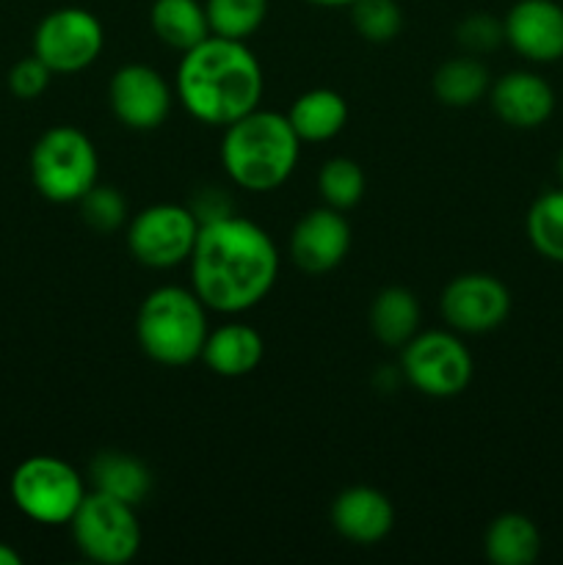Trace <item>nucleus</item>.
<instances>
[{"mask_svg": "<svg viewBox=\"0 0 563 565\" xmlns=\"http://www.w3.org/2000/svg\"><path fill=\"white\" fill-rule=\"evenodd\" d=\"M331 527L351 544L373 546L395 527V508L384 491L373 486H351L331 502Z\"/></svg>", "mask_w": 563, "mask_h": 565, "instance_id": "obj_16", "label": "nucleus"}, {"mask_svg": "<svg viewBox=\"0 0 563 565\" xmlns=\"http://www.w3.org/2000/svg\"><path fill=\"white\" fill-rule=\"evenodd\" d=\"M557 177H561V182H563V152H561V158H557Z\"/></svg>", "mask_w": 563, "mask_h": 565, "instance_id": "obj_34", "label": "nucleus"}, {"mask_svg": "<svg viewBox=\"0 0 563 565\" xmlns=\"http://www.w3.org/2000/svg\"><path fill=\"white\" fill-rule=\"evenodd\" d=\"M287 121L307 143H323L340 136L348 125V103L334 88H309L293 99Z\"/></svg>", "mask_w": 563, "mask_h": 565, "instance_id": "obj_18", "label": "nucleus"}, {"mask_svg": "<svg viewBox=\"0 0 563 565\" xmlns=\"http://www.w3.org/2000/svg\"><path fill=\"white\" fill-rule=\"evenodd\" d=\"M401 373L419 395L456 397L469 386L475 373L472 353L453 329L423 331L403 345Z\"/></svg>", "mask_w": 563, "mask_h": 565, "instance_id": "obj_8", "label": "nucleus"}, {"mask_svg": "<svg viewBox=\"0 0 563 565\" xmlns=\"http://www.w3.org/2000/svg\"><path fill=\"white\" fill-rule=\"evenodd\" d=\"M265 356V340L254 326L224 323L210 331L202 348V362L221 379H243L254 373Z\"/></svg>", "mask_w": 563, "mask_h": 565, "instance_id": "obj_17", "label": "nucleus"}, {"mask_svg": "<svg viewBox=\"0 0 563 565\" xmlns=\"http://www.w3.org/2000/svg\"><path fill=\"white\" fill-rule=\"evenodd\" d=\"M491 88V75L478 58H447L434 72V94L447 108H469L486 97Z\"/></svg>", "mask_w": 563, "mask_h": 565, "instance_id": "obj_23", "label": "nucleus"}, {"mask_svg": "<svg viewBox=\"0 0 563 565\" xmlns=\"http://www.w3.org/2000/svg\"><path fill=\"white\" fill-rule=\"evenodd\" d=\"M99 177V154L92 138L72 125L50 127L31 149L33 188L47 202L77 204Z\"/></svg>", "mask_w": 563, "mask_h": 565, "instance_id": "obj_5", "label": "nucleus"}, {"mask_svg": "<svg viewBox=\"0 0 563 565\" xmlns=\"http://www.w3.org/2000/svg\"><path fill=\"white\" fill-rule=\"evenodd\" d=\"M77 204H81V218L103 235L116 232L127 221V199L114 185H99L97 182Z\"/></svg>", "mask_w": 563, "mask_h": 565, "instance_id": "obj_28", "label": "nucleus"}, {"mask_svg": "<svg viewBox=\"0 0 563 565\" xmlns=\"http://www.w3.org/2000/svg\"><path fill=\"white\" fill-rule=\"evenodd\" d=\"M524 232L535 252L550 263L563 265V188L546 191L530 204Z\"/></svg>", "mask_w": 563, "mask_h": 565, "instance_id": "obj_24", "label": "nucleus"}, {"mask_svg": "<svg viewBox=\"0 0 563 565\" xmlns=\"http://www.w3.org/2000/svg\"><path fill=\"white\" fill-rule=\"evenodd\" d=\"M188 207H191V213L196 215L199 224H210V221H219V218H226V215H232V202L221 188H204V191H199L196 196L191 199Z\"/></svg>", "mask_w": 563, "mask_h": 565, "instance_id": "obj_31", "label": "nucleus"}, {"mask_svg": "<svg viewBox=\"0 0 563 565\" xmlns=\"http://www.w3.org/2000/svg\"><path fill=\"white\" fill-rule=\"evenodd\" d=\"M199 226L188 204H149L127 224V248L144 268H174L191 259Z\"/></svg>", "mask_w": 563, "mask_h": 565, "instance_id": "obj_9", "label": "nucleus"}, {"mask_svg": "<svg viewBox=\"0 0 563 565\" xmlns=\"http://www.w3.org/2000/svg\"><path fill=\"white\" fill-rule=\"evenodd\" d=\"M489 99L497 119L517 130H535L555 114V92L539 72L530 70H513L497 77Z\"/></svg>", "mask_w": 563, "mask_h": 565, "instance_id": "obj_15", "label": "nucleus"}, {"mask_svg": "<svg viewBox=\"0 0 563 565\" xmlns=\"http://www.w3.org/2000/svg\"><path fill=\"white\" fill-rule=\"evenodd\" d=\"M265 75L246 42L213 36L182 53L174 94L196 121L226 127L259 108Z\"/></svg>", "mask_w": 563, "mask_h": 565, "instance_id": "obj_2", "label": "nucleus"}, {"mask_svg": "<svg viewBox=\"0 0 563 565\" xmlns=\"http://www.w3.org/2000/svg\"><path fill=\"white\" fill-rule=\"evenodd\" d=\"M364 188H368V177L357 160L331 158L320 166L318 193L326 207L342 210V213L357 207L364 196Z\"/></svg>", "mask_w": 563, "mask_h": 565, "instance_id": "obj_26", "label": "nucleus"}, {"mask_svg": "<svg viewBox=\"0 0 563 565\" xmlns=\"http://www.w3.org/2000/svg\"><path fill=\"white\" fill-rule=\"evenodd\" d=\"M439 309L456 334H489L511 315V292L491 274H461L447 281Z\"/></svg>", "mask_w": 563, "mask_h": 565, "instance_id": "obj_11", "label": "nucleus"}, {"mask_svg": "<svg viewBox=\"0 0 563 565\" xmlns=\"http://www.w3.org/2000/svg\"><path fill=\"white\" fill-rule=\"evenodd\" d=\"M279 276V252L268 232L232 213L199 226L191 285L208 309L241 315L265 301Z\"/></svg>", "mask_w": 563, "mask_h": 565, "instance_id": "obj_1", "label": "nucleus"}, {"mask_svg": "<svg viewBox=\"0 0 563 565\" xmlns=\"http://www.w3.org/2000/svg\"><path fill=\"white\" fill-rule=\"evenodd\" d=\"M304 3H312V6H323V9H348L353 0H304Z\"/></svg>", "mask_w": 563, "mask_h": 565, "instance_id": "obj_33", "label": "nucleus"}, {"mask_svg": "<svg viewBox=\"0 0 563 565\" xmlns=\"http://www.w3.org/2000/svg\"><path fill=\"white\" fill-rule=\"evenodd\" d=\"M0 565H22V555L14 550V546L3 544L0 541Z\"/></svg>", "mask_w": 563, "mask_h": 565, "instance_id": "obj_32", "label": "nucleus"}, {"mask_svg": "<svg viewBox=\"0 0 563 565\" xmlns=\"http://www.w3.org/2000/svg\"><path fill=\"white\" fill-rule=\"evenodd\" d=\"M103 47V22L81 6L50 11L33 31V55H39L53 70V75H75L88 70L99 58Z\"/></svg>", "mask_w": 563, "mask_h": 565, "instance_id": "obj_10", "label": "nucleus"}, {"mask_svg": "<svg viewBox=\"0 0 563 565\" xmlns=\"http://www.w3.org/2000/svg\"><path fill=\"white\" fill-rule=\"evenodd\" d=\"M561 3H563V0H561Z\"/></svg>", "mask_w": 563, "mask_h": 565, "instance_id": "obj_35", "label": "nucleus"}, {"mask_svg": "<svg viewBox=\"0 0 563 565\" xmlns=\"http://www.w3.org/2000/svg\"><path fill=\"white\" fill-rule=\"evenodd\" d=\"M9 491L17 511L44 527L70 524L88 494L81 472L55 456L25 458L11 475Z\"/></svg>", "mask_w": 563, "mask_h": 565, "instance_id": "obj_6", "label": "nucleus"}, {"mask_svg": "<svg viewBox=\"0 0 563 565\" xmlns=\"http://www.w3.org/2000/svg\"><path fill=\"white\" fill-rule=\"evenodd\" d=\"M370 331L386 348H403L419 331V301L406 287H384L370 303Z\"/></svg>", "mask_w": 563, "mask_h": 565, "instance_id": "obj_21", "label": "nucleus"}, {"mask_svg": "<svg viewBox=\"0 0 563 565\" xmlns=\"http://www.w3.org/2000/svg\"><path fill=\"white\" fill-rule=\"evenodd\" d=\"M88 475H92L94 491L116 497V500L127 502L132 508L141 505L149 491H152V472L147 469V463L138 461L130 452H97L92 467H88Z\"/></svg>", "mask_w": 563, "mask_h": 565, "instance_id": "obj_19", "label": "nucleus"}, {"mask_svg": "<svg viewBox=\"0 0 563 565\" xmlns=\"http://www.w3.org/2000/svg\"><path fill=\"white\" fill-rule=\"evenodd\" d=\"M149 25L166 47L180 53L210 36L208 11L199 0H155L149 9Z\"/></svg>", "mask_w": 563, "mask_h": 565, "instance_id": "obj_22", "label": "nucleus"}, {"mask_svg": "<svg viewBox=\"0 0 563 565\" xmlns=\"http://www.w3.org/2000/svg\"><path fill=\"white\" fill-rule=\"evenodd\" d=\"M53 70L44 64L39 55H28V58L17 61L9 72V88L14 97L20 99H36L47 92Z\"/></svg>", "mask_w": 563, "mask_h": 565, "instance_id": "obj_30", "label": "nucleus"}, {"mask_svg": "<svg viewBox=\"0 0 563 565\" xmlns=\"http://www.w3.org/2000/svg\"><path fill=\"white\" fill-rule=\"evenodd\" d=\"M301 138L296 136L287 114L254 108L252 114L224 127L221 166L232 185L248 193L276 191L296 171Z\"/></svg>", "mask_w": 563, "mask_h": 565, "instance_id": "obj_3", "label": "nucleus"}, {"mask_svg": "<svg viewBox=\"0 0 563 565\" xmlns=\"http://www.w3.org/2000/svg\"><path fill=\"white\" fill-rule=\"evenodd\" d=\"M348 9L359 36L373 44L392 42L403 28V11L397 0H353Z\"/></svg>", "mask_w": 563, "mask_h": 565, "instance_id": "obj_27", "label": "nucleus"}, {"mask_svg": "<svg viewBox=\"0 0 563 565\" xmlns=\"http://www.w3.org/2000/svg\"><path fill=\"white\" fill-rule=\"evenodd\" d=\"M456 42L461 44L467 53H491L506 42V31H502V20L491 14H469L458 22Z\"/></svg>", "mask_w": 563, "mask_h": 565, "instance_id": "obj_29", "label": "nucleus"}, {"mask_svg": "<svg viewBox=\"0 0 563 565\" xmlns=\"http://www.w3.org/2000/svg\"><path fill=\"white\" fill-rule=\"evenodd\" d=\"M506 42L530 64H555L563 58L561 0H517L502 20Z\"/></svg>", "mask_w": 563, "mask_h": 565, "instance_id": "obj_13", "label": "nucleus"}, {"mask_svg": "<svg viewBox=\"0 0 563 565\" xmlns=\"http://www.w3.org/2000/svg\"><path fill=\"white\" fill-rule=\"evenodd\" d=\"M75 546L99 565H125L141 550V524L136 508L116 497L92 491L70 522Z\"/></svg>", "mask_w": 563, "mask_h": 565, "instance_id": "obj_7", "label": "nucleus"}, {"mask_svg": "<svg viewBox=\"0 0 563 565\" xmlns=\"http://www.w3.org/2000/svg\"><path fill=\"white\" fill-rule=\"evenodd\" d=\"M351 248V224L334 207H315L290 232V259L298 270L320 276L334 270Z\"/></svg>", "mask_w": 563, "mask_h": 565, "instance_id": "obj_14", "label": "nucleus"}, {"mask_svg": "<svg viewBox=\"0 0 563 565\" xmlns=\"http://www.w3.org/2000/svg\"><path fill=\"white\" fill-rule=\"evenodd\" d=\"M210 33L246 42L268 17V0H204Z\"/></svg>", "mask_w": 563, "mask_h": 565, "instance_id": "obj_25", "label": "nucleus"}, {"mask_svg": "<svg viewBox=\"0 0 563 565\" xmlns=\"http://www.w3.org/2000/svg\"><path fill=\"white\" fill-rule=\"evenodd\" d=\"M110 110L127 130H158L171 114L174 92L155 66L125 64L108 83Z\"/></svg>", "mask_w": 563, "mask_h": 565, "instance_id": "obj_12", "label": "nucleus"}, {"mask_svg": "<svg viewBox=\"0 0 563 565\" xmlns=\"http://www.w3.org/2000/svg\"><path fill=\"white\" fill-rule=\"evenodd\" d=\"M208 307L185 287L166 285L149 292L136 315V340L144 356L163 367H185L202 359Z\"/></svg>", "mask_w": 563, "mask_h": 565, "instance_id": "obj_4", "label": "nucleus"}, {"mask_svg": "<svg viewBox=\"0 0 563 565\" xmlns=\"http://www.w3.org/2000/svg\"><path fill=\"white\" fill-rule=\"evenodd\" d=\"M484 552L495 565H530L541 555V533L524 513H500L486 527Z\"/></svg>", "mask_w": 563, "mask_h": 565, "instance_id": "obj_20", "label": "nucleus"}]
</instances>
